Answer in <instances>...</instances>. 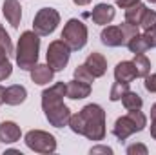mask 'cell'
<instances>
[{
	"label": "cell",
	"instance_id": "6da1fadb",
	"mask_svg": "<svg viewBox=\"0 0 156 155\" xmlns=\"http://www.w3.org/2000/svg\"><path fill=\"white\" fill-rule=\"evenodd\" d=\"M75 133L89 141H104L105 137V112L98 104H87L78 113L69 117L67 124Z\"/></svg>",
	"mask_w": 156,
	"mask_h": 155
},
{
	"label": "cell",
	"instance_id": "7a4b0ae2",
	"mask_svg": "<svg viewBox=\"0 0 156 155\" xmlns=\"http://www.w3.org/2000/svg\"><path fill=\"white\" fill-rule=\"evenodd\" d=\"M67 91L66 82H56L51 88L42 91V110L47 122L55 128H64L69 124L71 110L64 104V97Z\"/></svg>",
	"mask_w": 156,
	"mask_h": 155
},
{
	"label": "cell",
	"instance_id": "3957f363",
	"mask_svg": "<svg viewBox=\"0 0 156 155\" xmlns=\"http://www.w3.org/2000/svg\"><path fill=\"white\" fill-rule=\"evenodd\" d=\"M38 51H40V35L35 31H24L18 39L15 60L20 70L31 71L38 64Z\"/></svg>",
	"mask_w": 156,
	"mask_h": 155
},
{
	"label": "cell",
	"instance_id": "277c9868",
	"mask_svg": "<svg viewBox=\"0 0 156 155\" xmlns=\"http://www.w3.org/2000/svg\"><path fill=\"white\" fill-rule=\"evenodd\" d=\"M145 126H147V117L144 115V112L129 110L127 115L116 119V122L113 126V133H115V137L118 141H125L133 133H138V131L145 130Z\"/></svg>",
	"mask_w": 156,
	"mask_h": 155
},
{
	"label": "cell",
	"instance_id": "5b68a950",
	"mask_svg": "<svg viewBox=\"0 0 156 155\" xmlns=\"http://www.w3.org/2000/svg\"><path fill=\"white\" fill-rule=\"evenodd\" d=\"M87 26L82 22V20H78V18H71V20H67V24L64 26V29H62V40L71 47V51L75 49H82V47H85V44H87Z\"/></svg>",
	"mask_w": 156,
	"mask_h": 155
},
{
	"label": "cell",
	"instance_id": "8992f818",
	"mask_svg": "<svg viewBox=\"0 0 156 155\" xmlns=\"http://www.w3.org/2000/svg\"><path fill=\"white\" fill-rule=\"evenodd\" d=\"M24 142L29 150L37 152V153H53L56 150V139L55 135H51L49 131L44 130H31L26 133Z\"/></svg>",
	"mask_w": 156,
	"mask_h": 155
},
{
	"label": "cell",
	"instance_id": "52a82bcc",
	"mask_svg": "<svg viewBox=\"0 0 156 155\" xmlns=\"http://www.w3.org/2000/svg\"><path fill=\"white\" fill-rule=\"evenodd\" d=\"M60 24V13L53 7H42L33 18V31L40 37L51 35Z\"/></svg>",
	"mask_w": 156,
	"mask_h": 155
},
{
	"label": "cell",
	"instance_id": "ba28073f",
	"mask_svg": "<svg viewBox=\"0 0 156 155\" xmlns=\"http://www.w3.org/2000/svg\"><path fill=\"white\" fill-rule=\"evenodd\" d=\"M45 57H47V64H49L55 71H62V70H66V66L69 64L71 47H69L62 39L53 40V42L47 46Z\"/></svg>",
	"mask_w": 156,
	"mask_h": 155
},
{
	"label": "cell",
	"instance_id": "9c48e42d",
	"mask_svg": "<svg viewBox=\"0 0 156 155\" xmlns=\"http://www.w3.org/2000/svg\"><path fill=\"white\" fill-rule=\"evenodd\" d=\"M102 44L107 47H120V46H127V39L123 35V29L120 26H107L102 29L100 33Z\"/></svg>",
	"mask_w": 156,
	"mask_h": 155
},
{
	"label": "cell",
	"instance_id": "30bf717a",
	"mask_svg": "<svg viewBox=\"0 0 156 155\" xmlns=\"http://www.w3.org/2000/svg\"><path fill=\"white\" fill-rule=\"evenodd\" d=\"M115 17H116V9H115L113 6H109V4H96L94 9L91 11V18H93V22L98 24V26H107V24H111V22L115 20Z\"/></svg>",
	"mask_w": 156,
	"mask_h": 155
},
{
	"label": "cell",
	"instance_id": "8fae6325",
	"mask_svg": "<svg viewBox=\"0 0 156 155\" xmlns=\"http://www.w3.org/2000/svg\"><path fill=\"white\" fill-rule=\"evenodd\" d=\"M20 137H22V130L16 122H13V120L0 122V142L13 144V142L20 141Z\"/></svg>",
	"mask_w": 156,
	"mask_h": 155
},
{
	"label": "cell",
	"instance_id": "7c38bea8",
	"mask_svg": "<svg viewBox=\"0 0 156 155\" xmlns=\"http://www.w3.org/2000/svg\"><path fill=\"white\" fill-rule=\"evenodd\" d=\"M2 11H4L5 20L13 28H18L20 26V20H22V6H20L18 0H4Z\"/></svg>",
	"mask_w": 156,
	"mask_h": 155
},
{
	"label": "cell",
	"instance_id": "4fadbf2b",
	"mask_svg": "<svg viewBox=\"0 0 156 155\" xmlns=\"http://www.w3.org/2000/svg\"><path fill=\"white\" fill-rule=\"evenodd\" d=\"M85 66H87V70L93 73V77L98 78V77H104L105 75V71H107V60H105V57L102 55V53H91L87 59H85V62H83Z\"/></svg>",
	"mask_w": 156,
	"mask_h": 155
},
{
	"label": "cell",
	"instance_id": "5bb4252c",
	"mask_svg": "<svg viewBox=\"0 0 156 155\" xmlns=\"http://www.w3.org/2000/svg\"><path fill=\"white\" fill-rule=\"evenodd\" d=\"M27 99V89L20 84H13L9 88H5V93H4V102L7 106H18L22 104L24 100Z\"/></svg>",
	"mask_w": 156,
	"mask_h": 155
},
{
	"label": "cell",
	"instance_id": "9a60e30c",
	"mask_svg": "<svg viewBox=\"0 0 156 155\" xmlns=\"http://www.w3.org/2000/svg\"><path fill=\"white\" fill-rule=\"evenodd\" d=\"M91 95V84L87 82H82V80H76L73 78L69 84H67V91H66V97L73 99V100H82L85 97Z\"/></svg>",
	"mask_w": 156,
	"mask_h": 155
},
{
	"label": "cell",
	"instance_id": "2e32d148",
	"mask_svg": "<svg viewBox=\"0 0 156 155\" xmlns=\"http://www.w3.org/2000/svg\"><path fill=\"white\" fill-rule=\"evenodd\" d=\"M115 78H116L118 82L131 84L136 78V70H134L133 60H122V62H118L116 68H115Z\"/></svg>",
	"mask_w": 156,
	"mask_h": 155
},
{
	"label": "cell",
	"instance_id": "e0dca14e",
	"mask_svg": "<svg viewBox=\"0 0 156 155\" xmlns=\"http://www.w3.org/2000/svg\"><path fill=\"white\" fill-rule=\"evenodd\" d=\"M55 77V70L49 66V64H37L33 70H31V80L38 86H45L49 84Z\"/></svg>",
	"mask_w": 156,
	"mask_h": 155
},
{
	"label": "cell",
	"instance_id": "ac0fdd59",
	"mask_svg": "<svg viewBox=\"0 0 156 155\" xmlns=\"http://www.w3.org/2000/svg\"><path fill=\"white\" fill-rule=\"evenodd\" d=\"M145 9H147V6L142 4V2H138V4H134V6H131V7H127V9H125V22L134 24V26H140V20H142Z\"/></svg>",
	"mask_w": 156,
	"mask_h": 155
},
{
	"label": "cell",
	"instance_id": "d6986e66",
	"mask_svg": "<svg viewBox=\"0 0 156 155\" xmlns=\"http://www.w3.org/2000/svg\"><path fill=\"white\" fill-rule=\"evenodd\" d=\"M133 64H134V70H136V77L145 78L149 73H151V60L145 57V53L134 55V59H133Z\"/></svg>",
	"mask_w": 156,
	"mask_h": 155
},
{
	"label": "cell",
	"instance_id": "ffe728a7",
	"mask_svg": "<svg viewBox=\"0 0 156 155\" xmlns=\"http://www.w3.org/2000/svg\"><path fill=\"white\" fill-rule=\"evenodd\" d=\"M127 47H129L131 53L140 55V53H145V51L149 49V42H147V39H145L144 33H138V35H134L133 39L127 42Z\"/></svg>",
	"mask_w": 156,
	"mask_h": 155
},
{
	"label": "cell",
	"instance_id": "44dd1931",
	"mask_svg": "<svg viewBox=\"0 0 156 155\" xmlns=\"http://www.w3.org/2000/svg\"><path fill=\"white\" fill-rule=\"evenodd\" d=\"M122 104H123V108L129 112V110H142V106H144V100H142V97L136 93V91H127L123 97H122Z\"/></svg>",
	"mask_w": 156,
	"mask_h": 155
},
{
	"label": "cell",
	"instance_id": "7402d4cb",
	"mask_svg": "<svg viewBox=\"0 0 156 155\" xmlns=\"http://www.w3.org/2000/svg\"><path fill=\"white\" fill-rule=\"evenodd\" d=\"M129 91V84L127 82H115L113 84V88H111V93H109V99L113 100V102H116V100H122V97L125 95Z\"/></svg>",
	"mask_w": 156,
	"mask_h": 155
},
{
	"label": "cell",
	"instance_id": "603a6c76",
	"mask_svg": "<svg viewBox=\"0 0 156 155\" xmlns=\"http://www.w3.org/2000/svg\"><path fill=\"white\" fill-rule=\"evenodd\" d=\"M154 26H156V11L154 9H145V13H144V17L140 20L138 28H142L144 31H147V29H151Z\"/></svg>",
	"mask_w": 156,
	"mask_h": 155
},
{
	"label": "cell",
	"instance_id": "cb8c5ba5",
	"mask_svg": "<svg viewBox=\"0 0 156 155\" xmlns=\"http://www.w3.org/2000/svg\"><path fill=\"white\" fill-rule=\"evenodd\" d=\"M75 78H76V80H82V82H87V84H91V82L94 80L93 73L87 70V66H85V64L78 66L76 70H75Z\"/></svg>",
	"mask_w": 156,
	"mask_h": 155
},
{
	"label": "cell",
	"instance_id": "d4e9b609",
	"mask_svg": "<svg viewBox=\"0 0 156 155\" xmlns=\"http://www.w3.org/2000/svg\"><path fill=\"white\" fill-rule=\"evenodd\" d=\"M0 46L7 51V55H13V44H11V37L7 35V31L2 28L0 24Z\"/></svg>",
	"mask_w": 156,
	"mask_h": 155
},
{
	"label": "cell",
	"instance_id": "484cf974",
	"mask_svg": "<svg viewBox=\"0 0 156 155\" xmlns=\"http://www.w3.org/2000/svg\"><path fill=\"white\" fill-rule=\"evenodd\" d=\"M149 153V150H147V146L145 144H131V146H127V155H147Z\"/></svg>",
	"mask_w": 156,
	"mask_h": 155
},
{
	"label": "cell",
	"instance_id": "4316f807",
	"mask_svg": "<svg viewBox=\"0 0 156 155\" xmlns=\"http://www.w3.org/2000/svg\"><path fill=\"white\" fill-rule=\"evenodd\" d=\"M144 86H145V89H147L149 93H156V73H149V75L145 77Z\"/></svg>",
	"mask_w": 156,
	"mask_h": 155
},
{
	"label": "cell",
	"instance_id": "83f0119b",
	"mask_svg": "<svg viewBox=\"0 0 156 155\" xmlns=\"http://www.w3.org/2000/svg\"><path fill=\"white\" fill-rule=\"evenodd\" d=\"M11 73H13V66H11V62L0 64V82L5 80V78H9L11 77Z\"/></svg>",
	"mask_w": 156,
	"mask_h": 155
},
{
	"label": "cell",
	"instance_id": "f1b7e54d",
	"mask_svg": "<svg viewBox=\"0 0 156 155\" xmlns=\"http://www.w3.org/2000/svg\"><path fill=\"white\" fill-rule=\"evenodd\" d=\"M144 35H145V39L149 42V47H156V26L147 29V31H144Z\"/></svg>",
	"mask_w": 156,
	"mask_h": 155
},
{
	"label": "cell",
	"instance_id": "f546056e",
	"mask_svg": "<svg viewBox=\"0 0 156 155\" xmlns=\"http://www.w3.org/2000/svg\"><path fill=\"white\" fill-rule=\"evenodd\" d=\"M89 153H91V155H96V153H107V155H113V148L98 144V146H93V148L89 150Z\"/></svg>",
	"mask_w": 156,
	"mask_h": 155
},
{
	"label": "cell",
	"instance_id": "4dcf8cb0",
	"mask_svg": "<svg viewBox=\"0 0 156 155\" xmlns=\"http://www.w3.org/2000/svg\"><path fill=\"white\" fill-rule=\"evenodd\" d=\"M140 0H116V6L118 7H122V9H127V7H131V6H134V4H138Z\"/></svg>",
	"mask_w": 156,
	"mask_h": 155
},
{
	"label": "cell",
	"instance_id": "1f68e13d",
	"mask_svg": "<svg viewBox=\"0 0 156 155\" xmlns=\"http://www.w3.org/2000/svg\"><path fill=\"white\" fill-rule=\"evenodd\" d=\"M9 55H7V51L0 46V64H5V62H9V59H7Z\"/></svg>",
	"mask_w": 156,
	"mask_h": 155
},
{
	"label": "cell",
	"instance_id": "d6a6232c",
	"mask_svg": "<svg viewBox=\"0 0 156 155\" xmlns=\"http://www.w3.org/2000/svg\"><path fill=\"white\" fill-rule=\"evenodd\" d=\"M151 137L156 139V119H151Z\"/></svg>",
	"mask_w": 156,
	"mask_h": 155
},
{
	"label": "cell",
	"instance_id": "836d02e7",
	"mask_svg": "<svg viewBox=\"0 0 156 155\" xmlns=\"http://www.w3.org/2000/svg\"><path fill=\"white\" fill-rule=\"evenodd\" d=\"M73 2H75L76 6H87V4H91L93 0H73Z\"/></svg>",
	"mask_w": 156,
	"mask_h": 155
},
{
	"label": "cell",
	"instance_id": "e575fe53",
	"mask_svg": "<svg viewBox=\"0 0 156 155\" xmlns=\"http://www.w3.org/2000/svg\"><path fill=\"white\" fill-rule=\"evenodd\" d=\"M4 93H5V88L0 86V104H4Z\"/></svg>",
	"mask_w": 156,
	"mask_h": 155
},
{
	"label": "cell",
	"instance_id": "d590c367",
	"mask_svg": "<svg viewBox=\"0 0 156 155\" xmlns=\"http://www.w3.org/2000/svg\"><path fill=\"white\" fill-rule=\"evenodd\" d=\"M151 119H156V102L153 104V108H151Z\"/></svg>",
	"mask_w": 156,
	"mask_h": 155
},
{
	"label": "cell",
	"instance_id": "8d00e7d4",
	"mask_svg": "<svg viewBox=\"0 0 156 155\" xmlns=\"http://www.w3.org/2000/svg\"><path fill=\"white\" fill-rule=\"evenodd\" d=\"M147 2H151V4H156V0H147Z\"/></svg>",
	"mask_w": 156,
	"mask_h": 155
}]
</instances>
